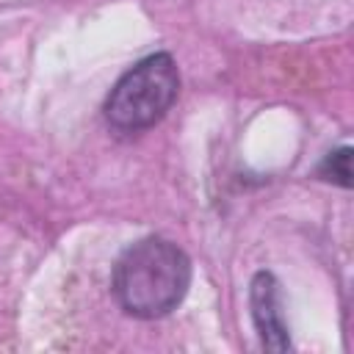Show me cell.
Listing matches in <instances>:
<instances>
[{
	"mask_svg": "<svg viewBox=\"0 0 354 354\" xmlns=\"http://www.w3.org/2000/svg\"><path fill=\"white\" fill-rule=\"evenodd\" d=\"M191 263L166 238H144L122 252L113 266V296L136 318H163L185 296Z\"/></svg>",
	"mask_w": 354,
	"mask_h": 354,
	"instance_id": "6da1fadb",
	"label": "cell"
},
{
	"mask_svg": "<svg viewBox=\"0 0 354 354\" xmlns=\"http://www.w3.org/2000/svg\"><path fill=\"white\" fill-rule=\"evenodd\" d=\"M180 91L177 64L169 53H152L130 66L105 100V119L116 130H144L166 116Z\"/></svg>",
	"mask_w": 354,
	"mask_h": 354,
	"instance_id": "7a4b0ae2",
	"label": "cell"
},
{
	"mask_svg": "<svg viewBox=\"0 0 354 354\" xmlns=\"http://www.w3.org/2000/svg\"><path fill=\"white\" fill-rule=\"evenodd\" d=\"M249 307H252V321L260 332V340L271 351H288L290 348V335L288 324L282 318V304H279V285L274 274L257 271L252 285H249Z\"/></svg>",
	"mask_w": 354,
	"mask_h": 354,
	"instance_id": "3957f363",
	"label": "cell"
},
{
	"mask_svg": "<svg viewBox=\"0 0 354 354\" xmlns=\"http://www.w3.org/2000/svg\"><path fill=\"white\" fill-rule=\"evenodd\" d=\"M318 174L324 180H332V183L348 188L351 185V149L348 147H340V149L329 152L324 158V163L318 166Z\"/></svg>",
	"mask_w": 354,
	"mask_h": 354,
	"instance_id": "277c9868",
	"label": "cell"
}]
</instances>
